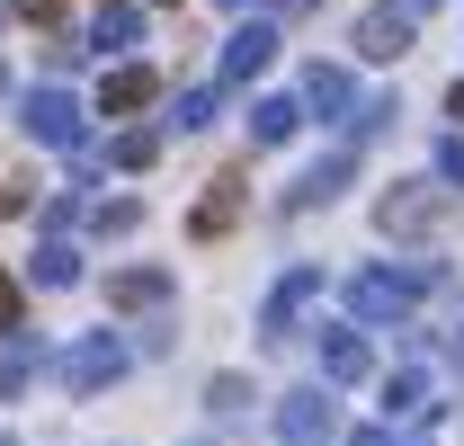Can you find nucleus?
Returning <instances> with one entry per match:
<instances>
[{"label":"nucleus","instance_id":"c756f323","mask_svg":"<svg viewBox=\"0 0 464 446\" xmlns=\"http://www.w3.org/2000/svg\"><path fill=\"white\" fill-rule=\"evenodd\" d=\"M402 9H411V18H420V9H438V0H402Z\"/></svg>","mask_w":464,"mask_h":446},{"label":"nucleus","instance_id":"aec40b11","mask_svg":"<svg viewBox=\"0 0 464 446\" xmlns=\"http://www.w3.org/2000/svg\"><path fill=\"white\" fill-rule=\"evenodd\" d=\"M108 161H116V170H152V161H161V134H143V125H134V134H116Z\"/></svg>","mask_w":464,"mask_h":446},{"label":"nucleus","instance_id":"6ab92c4d","mask_svg":"<svg viewBox=\"0 0 464 446\" xmlns=\"http://www.w3.org/2000/svg\"><path fill=\"white\" fill-rule=\"evenodd\" d=\"M36 286H45V295L81 286V250H72V241H45V250H36Z\"/></svg>","mask_w":464,"mask_h":446},{"label":"nucleus","instance_id":"7c9ffc66","mask_svg":"<svg viewBox=\"0 0 464 446\" xmlns=\"http://www.w3.org/2000/svg\"><path fill=\"white\" fill-rule=\"evenodd\" d=\"M215 9H259V0H215Z\"/></svg>","mask_w":464,"mask_h":446},{"label":"nucleus","instance_id":"393cba45","mask_svg":"<svg viewBox=\"0 0 464 446\" xmlns=\"http://www.w3.org/2000/svg\"><path fill=\"white\" fill-rule=\"evenodd\" d=\"M9 9H18L27 27H54V18H63V9H72V0H9Z\"/></svg>","mask_w":464,"mask_h":446},{"label":"nucleus","instance_id":"6e6552de","mask_svg":"<svg viewBox=\"0 0 464 446\" xmlns=\"http://www.w3.org/2000/svg\"><path fill=\"white\" fill-rule=\"evenodd\" d=\"M438 197H447L438 179H411V188H393V197L375 206V223H384V232H429V223H438Z\"/></svg>","mask_w":464,"mask_h":446},{"label":"nucleus","instance_id":"2eb2a0df","mask_svg":"<svg viewBox=\"0 0 464 446\" xmlns=\"http://www.w3.org/2000/svg\"><path fill=\"white\" fill-rule=\"evenodd\" d=\"M384 411H402V420H420V429H429V420H438V402H429V375H420V366L384 375Z\"/></svg>","mask_w":464,"mask_h":446},{"label":"nucleus","instance_id":"f8f14e48","mask_svg":"<svg viewBox=\"0 0 464 446\" xmlns=\"http://www.w3.org/2000/svg\"><path fill=\"white\" fill-rule=\"evenodd\" d=\"M134 27H143V9H134V0H108V9L90 18V36H81V54H116V45H134Z\"/></svg>","mask_w":464,"mask_h":446},{"label":"nucleus","instance_id":"7ed1b4c3","mask_svg":"<svg viewBox=\"0 0 464 446\" xmlns=\"http://www.w3.org/2000/svg\"><path fill=\"white\" fill-rule=\"evenodd\" d=\"M277 438L286 446H331L340 438V402H331V384H304L277 402Z\"/></svg>","mask_w":464,"mask_h":446},{"label":"nucleus","instance_id":"20e7f679","mask_svg":"<svg viewBox=\"0 0 464 446\" xmlns=\"http://www.w3.org/2000/svg\"><path fill=\"white\" fill-rule=\"evenodd\" d=\"M116 375H125V339L90 331L81 348H63V384H72V393H108Z\"/></svg>","mask_w":464,"mask_h":446},{"label":"nucleus","instance_id":"473e14b6","mask_svg":"<svg viewBox=\"0 0 464 446\" xmlns=\"http://www.w3.org/2000/svg\"><path fill=\"white\" fill-rule=\"evenodd\" d=\"M0 446H9V429H0Z\"/></svg>","mask_w":464,"mask_h":446},{"label":"nucleus","instance_id":"4be33fe9","mask_svg":"<svg viewBox=\"0 0 464 446\" xmlns=\"http://www.w3.org/2000/svg\"><path fill=\"white\" fill-rule=\"evenodd\" d=\"M170 125H179V134H197V125H215V90H188V99L170 108Z\"/></svg>","mask_w":464,"mask_h":446},{"label":"nucleus","instance_id":"9d476101","mask_svg":"<svg viewBox=\"0 0 464 446\" xmlns=\"http://www.w3.org/2000/svg\"><path fill=\"white\" fill-rule=\"evenodd\" d=\"M295 108H313V116H357V81H348L340 63H313L304 72V99Z\"/></svg>","mask_w":464,"mask_h":446},{"label":"nucleus","instance_id":"9b49d317","mask_svg":"<svg viewBox=\"0 0 464 446\" xmlns=\"http://www.w3.org/2000/svg\"><path fill=\"white\" fill-rule=\"evenodd\" d=\"M348 170H357V143H340V152H331L322 170H304V179L286 188V206H295V215H304V206H331V197L348 188Z\"/></svg>","mask_w":464,"mask_h":446},{"label":"nucleus","instance_id":"dca6fc26","mask_svg":"<svg viewBox=\"0 0 464 446\" xmlns=\"http://www.w3.org/2000/svg\"><path fill=\"white\" fill-rule=\"evenodd\" d=\"M241 197H250V188H241V170H224V179H215V197L197 206V241H215V232L241 215Z\"/></svg>","mask_w":464,"mask_h":446},{"label":"nucleus","instance_id":"cd10ccee","mask_svg":"<svg viewBox=\"0 0 464 446\" xmlns=\"http://www.w3.org/2000/svg\"><path fill=\"white\" fill-rule=\"evenodd\" d=\"M447 357H456V375H464V322H456V339H447Z\"/></svg>","mask_w":464,"mask_h":446},{"label":"nucleus","instance_id":"4468645a","mask_svg":"<svg viewBox=\"0 0 464 446\" xmlns=\"http://www.w3.org/2000/svg\"><path fill=\"white\" fill-rule=\"evenodd\" d=\"M366 375V339L357 331H322V384H357Z\"/></svg>","mask_w":464,"mask_h":446},{"label":"nucleus","instance_id":"a211bd4d","mask_svg":"<svg viewBox=\"0 0 464 446\" xmlns=\"http://www.w3.org/2000/svg\"><path fill=\"white\" fill-rule=\"evenodd\" d=\"M295 125H304L295 99H259V108H250V143H295Z\"/></svg>","mask_w":464,"mask_h":446},{"label":"nucleus","instance_id":"2f4dec72","mask_svg":"<svg viewBox=\"0 0 464 446\" xmlns=\"http://www.w3.org/2000/svg\"><path fill=\"white\" fill-rule=\"evenodd\" d=\"M0 90H9V72H0Z\"/></svg>","mask_w":464,"mask_h":446},{"label":"nucleus","instance_id":"b1692460","mask_svg":"<svg viewBox=\"0 0 464 446\" xmlns=\"http://www.w3.org/2000/svg\"><path fill=\"white\" fill-rule=\"evenodd\" d=\"M18 322H27V295H18V277H9V268H0V331H18Z\"/></svg>","mask_w":464,"mask_h":446},{"label":"nucleus","instance_id":"0eeeda50","mask_svg":"<svg viewBox=\"0 0 464 446\" xmlns=\"http://www.w3.org/2000/svg\"><path fill=\"white\" fill-rule=\"evenodd\" d=\"M268 63H277V27H268V18H250V27L224 36V81H259Z\"/></svg>","mask_w":464,"mask_h":446},{"label":"nucleus","instance_id":"c85d7f7f","mask_svg":"<svg viewBox=\"0 0 464 446\" xmlns=\"http://www.w3.org/2000/svg\"><path fill=\"white\" fill-rule=\"evenodd\" d=\"M447 108H456V116H464V81H456V90H447Z\"/></svg>","mask_w":464,"mask_h":446},{"label":"nucleus","instance_id":"bb28decb","mask_svg":"<svg viewBox=\"0 0 464 446\" xmlns=\"http://www.w3.org/2000/svg\"><path fill=\"white\" fill-rule=\"evenodd\" d=\"M348 446H393V429H357V438H348Z\"/></svg>","mask_w":464,"mask_h":446},{"label":"nucleus","instance_id":"ddd939ff","mask_svg":"<svg viewBox=\"0 0 464 446\" xmlns=\"http://www.w3.org/2000/svg\"><path fill=\"white\" fill-rule=\"evenodd\" d=\"M161 295H170V268H116V277H108L116 313H143V304H161Z\"/></svg>","mask_w":464,"mask_h":446},{"label":"nucleus","instance_id":"5701e85b","mask_svg":"<svg viewBox=\"0 0 464 446\" xmlns=\"http://www.w3.org/2000/svg\"><path fill=\"white\" fill-rule=\"evenodd\" d=\"M438 188H464V134L438 143Z\"/></svg>","mask_w":464,"mask_h":446},{"label":"nucleus","instance_id":"f3484780","mask_svg":"<svg viewBox=\"0 0 464 446\" xmlns=\"http://www.w3.org/2000/svg\"><path fill=\"white\" fill-rule=\"evenodd\" d=\"M36 375H45V348H36V339H18V331H9V357H0V402H9V393H27V384H36Z\"/></svg>","mask_w":464,"mask_h":446},{"label":"nucleus","instance_id":"39448f33","mask_svg":"<svg viewBox=\"0 0 464 446\" xmlns=\"http://www.w3.org/2000/svg\"><path fill=\"white\" fill-rule=\"evenodd\" d=\"M411 27H420V18H411V9H393V0H384V9H366V18H357V54H366V63L411 54Z\"/></svg>","mask_w":464,"mask_h":446},{"label":"nucleus","instance_id":"1a4fd4ad","mask_svg":"<svg viewBox=\"0 0 464 446\" xmlns=\"http://www.w3.org/2000/svg\"><path fill=\"white\" fill-rule=\"evenodd\" d=\"M313 295H322V268H286V277H277V295L259 304V331H268V339H286V331H295V313H304Z\"/></svg>","mask_w":464,"mask_h":446},{"label":"nucleus","instance_id":"f03ea898","mask_svg":"<svg viewBox=\"0 0 464 446\" xmlns=\"http://www.w3.org/2000/svg\"><path fill=\"white\" fill-rule=\"evenodd\" d=\"M18 125H27L36 143H54V152H81V143H90V125H81V99H72V90H54V81L18 99Z\"/></svg>","mask_w":464,"mask_h":446},{"label":"nucleus","instance_id":"f257e3e1","mask_svg":"<svg viewBox=\"0 0 464 446\" xmlns=\"http://www.w3.org/2000/svg\"><path fill=\"white\" fill-rule=\"evenodd\" d=\"M438 268H366V277H348V322H366V331H384V322H402L411 304L429 295Z\"/></svg>","mask_w":464,"mask_h":446},{"label":"nucleus","instance_id":"412c9836","mask_svg":"<svg viewBox=\"0 0 464 446\" xmlns=\"http://www.w3.org/2000/svg\"><path fill=\"white\" fill-rule=\"evenodd\" d=\"M134 223H143L134 197H99V206H90V232H134Z\"/></svg>","mask_w":464,"mask_h":446},{"label":"nucleus","instance_id":"a878e982","mask_svg":"<svg viewBox=\"0 0 464 446\" xmlns=\"http://www.w3.org/2000/svg\"><path fill=\"white\" fill-rule=\"evenodd\" d=\"M206 402H215V411H241V402H250V384H241V375H215V393H206Z\"/></svg>","mask_w":464,"mask_h":446},{"label":"nucleus","instance_id":"423d86ee","mask_svg":"<svg viewBox=\"0 0 464 446\" xmlns=\"http://www.w3.org/2000/svg\"><path fill=\"white\" fill-rule=\"evenodd\" d=\"M161 99V72L152 63H116L108 81H99V116H134V108H152Z\"/></svg>","mask_w":464,"mask_h":446}]
</instances>
